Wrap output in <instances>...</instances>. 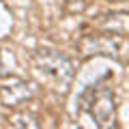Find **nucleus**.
I'll use <instances>...</instances> for the list:
<instances>
[{
    "mask_svg": "<svg viewBox=\"0 0 129 129\" xmlns=\"http://www.w3.org/2000/svg\"><path fill=\"white\" fill-rule=\"evenodd\" d=\"M37 64H39V71L43 75L54 82V86L58 90H67L69 82L73 80V62H71L67 56L58 54L54 50H41L37 52Z\"/></svg>",
    "mask_w": 129,
    "mask_h": 129,
    "instance_id": "1",
    "label": "nucleus"
},
{
    "mask_svg": "<svg viewBox=\"0 0 129 129\" xmlns=\"http://www.w3.org/2000/svg\"><path fill=\"white\" fill-rule=\"evenodd\" d=\"M80 50H82L84 56L103 54V56L123 58L125 37L123 35H114V32H106V35H84V39L80 41Z\"/></svg>",
    "mask_w": 129,
    "mask_h": 129,
    "instance_id": "2",
    "label": "nucleus"
},
{
    "mask_svg": "<svg viewBox=\"0 0 129 129\" xmlns=\"http://www.w3.org/2000/svg\"><path fill=\"white\" fill-rule=\"evenodd\" d=\"M88 108H90L92 116H95L99 123L106 125L108 120L114 116V95H112V90H108V88H106V90H101L99 95L92 92Z\"/></svg>",
    "mask_w": 129,
    "mask_h": 129,
    "instance_id": "3",
    "label": "nucleus"
},
{
    "mask_svg": "<svg viewBox=\"0 0 129 129\" xmlns=\"http://www.w3.org/2000/svg\"><path fill=\"white\" fill-rule=\"evenodd\" d=\"M35 92H37V86L35 84L17 82L15 86H5L2 88V99H5V106H19L26 99H30Z\"/></svg>",
    "mask_w": 129,
    "mask_h": 129,
    "instance_id": "4",
    "label": "nucleus"
},
{
    "mask_svg": "<svg viewBox=\"0 0 129 129\" xmlns=\"http://www.w3.org/2000/svg\"><path fill=\"white\" fill-rule=\"evenodd\" d=\"M108 19H103V28L108 32H114V35H127L129 30V22H127V15L118 13V15H106Z\"/></svg>",
    "mask_w": 129,
    "mask_h": 129,
    "instance_id": "5",
    "label": "nucleus"
}]
</instances>
